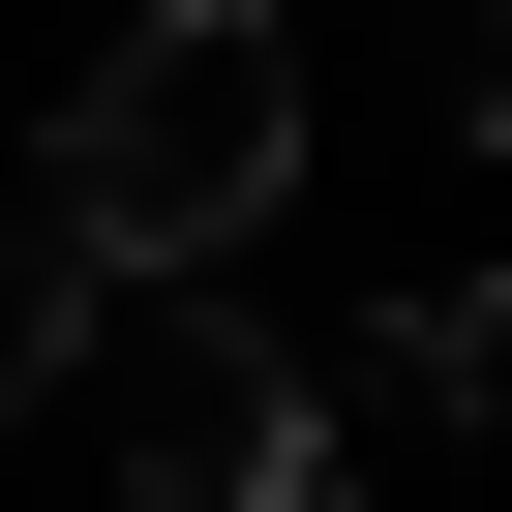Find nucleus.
<instances>
[{"label": "nucleus", "instance_id": "1", "mask_svg": "<svg viewBox=\"0 0 512 512\" xmlns=\"http://www.w3.org/2000/svg\"><path fill=\"white\" fill-rule=\"evenodd\" d=\"M272 181H302V0H121V61L61 91V181L31 211L91 241L121 302H181Z\"/></svg>", "mask_w": 512, "mask_h": 512}, {"label": "nucleus", "instance_id": "2", "mask_svg": "<svg viewBox=\"0 0 512 512\" xmlns=\"http://www.w3.org/2000/svg\"><path fill=\"white\" fill-rule=\"evenodd\" d=\"M61 392L121 422V482H151V512H332V482H362V452H332V392L241 332L211 272H181V302H91V362H61Z\"/></svg>", "mask_w": 512, "mask_h": 512}, {"label": "nucleus", "instance_id": "3", "mask_svg": "<svg viewBox=\"0 0 512 512\" xmlns=\"http://www.w3.org/2000/svg\"><path fill=\"white\" fill-rule=\"evenodd\" d=\"M302 392H332V452H362V422H392V452H422V422H482V392H512V272L362 302V362H302Z\"/></svg>", "mask_w": 512, "mask_h": 512}, {"label": "nucleus", "instance_id": "4", "mask_svg": "<svg viewBox=\"0 0 512 512\" xmlns=\"http://www.w3.org/2000/svg\"><path fill=\"white\" fill-rule=\"evenodd\" d=\"M91 302H121V272H91V241H61V211H0V422H31V392L91 362Z\"/></svg>", "mask_w": 512, "mask_h": 512}, {"label": "nucleus", "instance_id": "5", "mask_svg": "<svg viewBox=\"0 0 512 512\" xmlns=\"http://www.w3.org/2000/svg\"><path fill=\"white\" fill-rule=\"evenodd\" d=\"M422 31V91H452V151H512V0H392Z\"/></svg>", "mask_w": 512, "mask_h": 512}]
</instances>
